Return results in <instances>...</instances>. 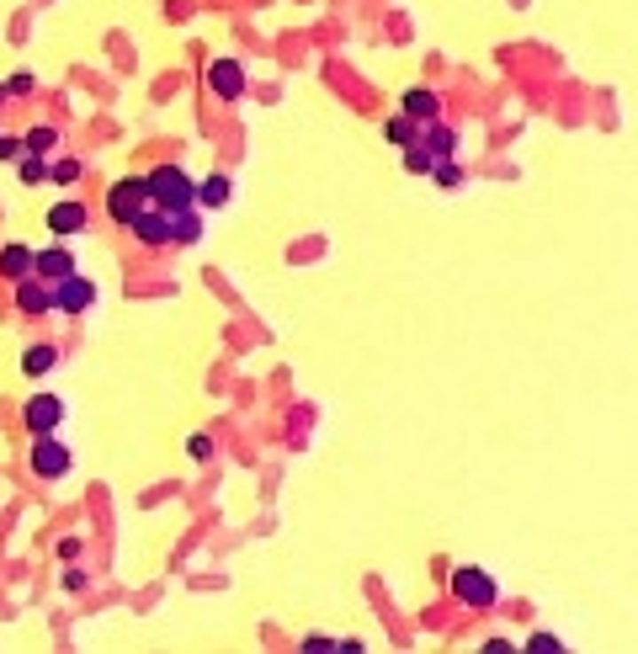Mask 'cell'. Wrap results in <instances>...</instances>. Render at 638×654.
Instances as JSON below:
<instances>
[{"label": "cell", "mask_w": 638, "mask_h": 654, "mask_svg": "<svg viewBox=\"0 0 638 654\" xmlns=\"http://www.w3.org/2000/svg\"><path fill=\"white\" fill-rule=\"evenodd\" d=\"M149 202L165 208V213H181L197 202V181L181 170V165H154L149 170Z\"/></svg>", "instance_id": "1"}, {"label": "cell", "mask_w": 638, "mask_h": 654, "mask_svg": "<svg viewBox=\"0 0 638 654\" xmlns=\"http://www.w3.org/2000/svg\"><path fill=\"white\" fill-rule=\"evenodd\" d=\"M144 208H149V176H128V181H117V186L106 192V213H112L117 224H133Z\"/></svg>", "instance_id": "2"}, {"label": "cell", "mask_w": 638, "mask_h": 654, "mask_svg": "<svg viewBox=\"0 0 638 654\" xmlns=\"http://www.w3.org/2000/svg\"><path fill=\"white\" fill-rule=\"evenodd\" d=\"M69 469H75V453H69L53 431L32 437V474H37V479H64Z\"/></svg>", "instance_id": "3"}, {"label": "cell", "mask_w": 638, "mask_h": 654, "mask_svg": "<svg viewBox=\"0 0 638 654\" xmlns=\"http://www.w3.org/2000/svg\"><path fill=\"white\" fill-rule=\"evenodd\" d=\"M453 596L469 602V607H495V602H500V586H495L479 564H458V570H453Z\"/></svg>", "instance_id": "4"}, {"label": "cell", "mask_w": 638, "mask_h": 654, "mask_svg": "<svg viewBox=\"0 0 638 654\" xmlns=\"http://www.w3.org/2000/svg\"><path fill=\"white\" fill-rule=\"evenodd\" d=\"M91 303H96V282H91V277L69 272V277L53 282V309H59V314H85Z\"/></svg>", "instance_id": "5"}, {"label": "cell", "mask_w": 638, "mask_h": 654, "mask_svg": "<svg viewBox=\"0 0 638 654\" xmlns=\"http://www.w3.org/2000/svg\"><path fill=\"white\" fill-rule=\"evenodd\" d=\"M21 421H27V431H32V437L59 431V426H64V399H59V394H32V399H27V410H21Z\"/></svg>", "instance_id": "6"}, {"label": "cell", "mask_w": 638, "mask_h": 654, "mask_svg": "<svg viewBox=\"0 0 638 654\" xmlns=\"http://www.w3.org/2000/svg\"><path fill=\"white\" fill-rule=\"evenodd\" d=\"M128 229H133V240H144L149 250L170 245V213H165V208H154V202H149V208H144V213H138Z\"/></svg>", "instance_id": "7"}, {"label": "cell", "mask_w": 638, "mask_h": 654, "mask_svg": "<svg viewBox=\"0 0 638 654\" xmlns=\"http://www.w3.org/2000/svg\"><path fill=\"white\" fill-rule=\"evenodd\" d=\"M16 309L21 314H53V282H43L37 272L16 282Z\"/></svg>", "instance_id": "8"}, {"label": "cell", "mask_w": 638, "mask_h": 654, "mask_svg": "<svg viewBox=\"0 0 638 654\" xmlns=\"http://www.w3.org/2000/svg\"><path fill=\"white\" fill-rule=\"evenodd\" d=\"M208 85H213V96L234 101V96H245V69H240L234 59H213V64H208Z\"/></svg>", "instance_id": "9"}, {"label": "cell", "mask_w": 638, "mask_h": 654, "mask_svg": "<svg viewBox=\"0 0 638 654\" xmlns=\"http://www.w3.org/2000/svg\"><path fill=\"white\" fill-rule=\"evenodd\" d=\"M37 272V250L32 245H5L0 250V277L5 282H21V277H32Z\"/></svg>", "instance_id": "10"}, {"label": "cell", "mask_w": 638, "mask_h": 654, "mask_svg": "<svg viewBox=\"0 0 638 654\" xmlns=\"http://www.w3.org/2000/svg\"><path fill=\"white\" fill-rule=\"evenodd\" d=\"M85 218H91L85 202H53V208H48V229H53V234H80Z\"/></svg>", "instance_id": "11"}, {"label": "cell", "mask_w": 638, "mask_h": 654, "mask_svg": "<svg viewBox=\"0 0 638 654\" xmlns=\"http://www.w3.org/2000/svg\"><path fill=\"white\" fill-rule=\"evenodd\" d=\"M437 91L431 85H410L405 91V117H415V122H437Z\"/></svg>", "instance_id": "12"}, {"label": "cell", "mask_w": 638, "mask_h": 654, "mask_svg": "<svg viewBox=\"0 0 638 654\" xmlns=\"http://www.w3.org/2000/svg\"><path fill=\"white\" fill-rule=\"evenodd\" d=\"M197 240H202V213H197V202H192V208L170 213V245H197Z\"/></svg>", "instance_id": "13"}, {"label": "cell", "mask_w": 638, "mask_h": 654, "mask_svg": "<svg viewBox=\"0 0 638 654\" xmlns=\"http://www.w3.org/2000/svg\"><path fill=\"white\" fill-rule=\"evenodd\" d=\"M75 266H80V261H75L64 245H53V250H37V277H43V282H59V277H69Z\"/></svg>", "instance_id": "14"}, {"label": "cell", "mask_w": 638, "mask_h": 654, "mask_svg": "<svg viewBox=\"0 0 638 654\" xmlns=\"http://www.w3.org/2000/svg\"><path fill=\"white\" fill-rule=\"evenodd\" d=\"M53 367H59V346H48V341L27 346V357H21V373H27V378H48Z\"/></svg>", "instance_id": "15"}, {"label": "cell", "mask_w": 638, "mask_h": 654, "mask_svg": "<svg viewBox=\"0 0 638 654\" xmlns=\"http://www.w3.org/2000/svg\"><path fill=\"white\" fill-rule=\"evenodd\" d=\"M421 144H426V154H431V160H453L458 133H453V128H442V122H431V128L421 133Z\"/></svg>", "instance_id": "16"}, {"label": "cell", "mask_w": 638, "mask_h": 654, "mask_svg": "<svg viewBox=\"0 0 638 654\" xmlns=\"http://www.w3.org/2000/svg\"><path fill=\"white\" fill-rule=\"evenodd\" d=\"M234 197V181L229 176H208V181H197V202L202 208H224Z\"/></svg>", "instance_id": "17"}, {"label": "cell", "mask_w": 638, "mask_h": 654, "mask_svg": "<svg viewBox=\"0 0 638 654\" xmlns=\"http://www.w3.org/2000/svg\"><path fill=\"white\" fill-rule=\"evenodd\" d=\"M53 144H59V133H53L48 122H37V128L21 133V149H27V154H53Z\"/></svg>", "instance_id": "18"}, {"label": "cell", "mask_w": 638, "mask_h": 654, "mask_svg": "<svg viewBox=\"0 0 638 654\" xmlns=\"http://www.w3.org/2000/svg\"><path fill=\"white\" fill-rule=\"evenodd\" d=\"M383 133H389V144H399V149H410V144L421 138L415 117H405V112H399V117H389V128H383Z\"/></svg>", "instance_id": "19"}, {"label": "cell", "mask_w": 638, "mask_h": 654, "mask_svg": "<svg viewBox=\"0 0 638 654\" xmlns=\"http://www.w3.org/2000/svg\"><path fill=\"white\" fill-rule=\"evenodd\" d=\"M16 176H21L27 186H37V181H48V160H43V154H27V149H21V154H16Z\"/></svg>", "instance_id": "20"}, {"label": "cell", "mask_w": 638, "mask_h": 654, "mask_svg": "<svg viewBox=\"0 0 638 654\" xmlns=\"http://www.w3.org/2000/svg\"><path fill=\"white\" fill-rule=\"evenodd\" d=\"M48 181H59V186L64 181H80V160H53L48 165Z\"/></svg>", "instance_id": "21"}, {"label": "cell", "mask_w": 638, "mask_h": 654, "mask_svg": "<svg viewBox=\"0 0 638 654\" xmlns=\"http://www.w3.org/2000/svg\"><path fill=\"white\" fill-rule=\"evenodd\" d=\"M431 176H437V186H463V170H458L453 160H437V165H431Z\"/></svg>", "instance_id": "22"}, {"label": "cell", "mask_w": 638, "mask_h": 654, "mask_svg": "<svg viewBox=\"0 0 638 654\" xmlns=\"http://www.w3.org/2000/svg\"><path fill=\"white\" fill-rule=\"evenodd\" d=\"M405 165H410V170H431V165H437V160H431V154H426V144H421V138H415V144H410V149H405Z\"/></svg>", "instance_id": "23"}, {"label": "cell", "mask_w": 638, "mask_h": 654, "mask_svg": "<svg viewBox=\"0 0 638 654\" xmlns=\"http://www.w3.org/2000/svg\"><path fill=\"white\" fill-rule=\"evenodd\" d=\"M527 650H538V654H559L564 644H559V634H532V639H527Z\"/></svg>", "instance_id": "24"}, {"label": "cell", "mask_w": 638, "mask_h": 654, "mask_svg": "<svg viewBox=\"0 0 638 654\" xmlns=\"http://www.w3.org/2000/svg\"><path fill=\"white\" fill-rule=\"evenodd\" d=\"M32 85H37V80H32V75H27V69H16V75H11V80H5V91H11V96H27V91H32Z\"/></svg>", "instance_id": "25"}, {"label": "cell", "mask_w": 638, "mask_h": 654, "mask_svg": "<svg viewBox=\"0 0 638 654\" xmlns=\"http://www.w3.org/2000/svg\"><path fill=\"white\" fill-rule=\"evenodd\" d=\"M186 453H192L197 463H208V458H213V442H208V437H192V442H186Z\"/></svg>", "instance_id": "26"}, {"label": "cell", "mask_w": 638, "mask_h": 654, "mask_svg": "<svg viewBox=\"0 0 638 654\" xmlns=\"http://www.w3.org/2000/svg\"><path fill=\"white\" fill-rule=\"evenodd\" d=\"M303 654H335V639H319V634H309V639H303Z\"/></svg>", "instance_id": "27"}, {"label": "cell", "mask_w": 638, "mask_h": 654, "mask_svg": "<svg viewBox=\"0 0 638 654\" xmlns=\"http://www.w3.org/2000/svg\"><path fill=\"white\" fill-rule=\"evenodd\" d=\"M16 154H21V138H16V133H0V160L16 165Z\"/></svg>", "instance_id": "28"}, {"label": "cell", "mask_w": 638, "mask_h": 654, "mask_svg": "<svg viewBox=\"0 0 638 654\" xmlns=\"http://www.w3.org/2000/svg\"><path fill=\"white\" fill-rule=\"evenodd\" d=\"M59 559L75 564V559H80V538H64V543H59Z\"/></svg>", "instance_id": "29"}, {"label": "cell", "mask_w": 638, "mask_h": 654, "mask_svg": "<svg viewBox=\"0 0 638 654\" xmlns=\"http://www.w3.org/2000/svg\"><path fill=\"white\" fill-rule=\"evenodd\" d=\"M64 591H85V575L80 570H64Z\"/></svg>", "instance_id": "30"}, {"label": "cell", "mask_w": 638, "mask_h": 654, "mask_svg": "<svg viewBox=\"0 0 638 654\" xmlns=\"http://www.w3.org/2000/svg\"><path fill=\"white\" fill-rule=\"evenodd\" d=\"M5 101H11V91H5V85H0V106H5Z\"/></svg>", "instance_id": "31"}]
</instances>
